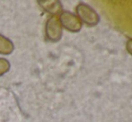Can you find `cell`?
<instances>
[{
  "label": "cell",
  "instance_id": "1",
  "mask_svg": "<svg viewBox=\"0 0 132 122\" xmlns=\"http://www.w3.org/2000/svg\"><path fill=\"white\" fill-rule=\"evenodd\" d=\"M76 12L82 23L88 26H96L99 23L100 16L98 13L87 4L79 3L76 7Z\"/></svg>",
  "mask_w": 132,
  "mask_h": 122
},
{
  "label": "cell",
  "instance_id": "2",
  "mask_svg": "<svg viewBox=\"0 0 132 122\" xmlns=\"http://www.w3.org/2000/svg\"><path fill=\"white\" fill-rule=\"evenodd\" d=\"M45 33L48 40L51 41H59L62 37V25L57 15L49 18L46 23Z\"/></svg>",
  "mask_w": 132,
  "mask_h": 122
},
{
  "label": "cell",
  "instance_id": "3",
  "mask_svg": "<svg viewBox=\"0 0 132 122\" xmlns=\"http://www.w3.org/2000/svg\"><path fill=\"white\" fill-rule=\"evenodd\" d=\"M59 21L64 28L71 32H78L81 31L83 23L75 14L68 11H64L59 15Z\"/></svg>",
  "mask_w": 132,
  "mask_h": 122
},
{
  "label": "cell",
  "instance_id": "4",
  "mask_svg": "<svg viewBox=\"0 0 132 122\" xmlns=\"http://www.w3.org/2000/svg\"><path fill=\"white\" fill-rule=\"evenodd\" d=\"M39 5L45 11L51 14H56L62 13V4L57 0H44V1H38Z\"/></svg>",
  "mask_w": 132,
  "mask_h": 122
},
{
  "label": "cell",
  "instance_id": "5",
  "mask_svg": "<svg viewBox=\"0 0 132 122\" xmlns=\"http://www.w3.org/2000/svg\"><path fill=\"white\" fill-rule=\"evenodd\" d=\"M14 51V44L9 39L0 34V54L8 55Z\"/></svg>",
  "mask_w": 132,
  "mask_h": 122
},
{
  "label": "cell",
  "instance_id": "6",
  "mask_svg": "<svg viewBox=\"0 0 132 122\" xmlns=\"http://www.w3.org/2000/svg\"><path fill=\"white\" fill-rule=\"evenodd\" d=\"M10 68V64L5 58H0V76L5 74Z\"/></svg>",
  "mask_w": 132,
  "mask_h": 122
},
{
  "label": "cell",
  "instance_id": "7",
  "mask_svg": "<svg viewBox=\"0 0 132 122\" xmlns=\"http://www.w3.org/2000/svg\"><path fill=\"white\" fill-rule=\"evenodd\" d=\"M126 49L132 56V39H129L127 41V43H126Z\"/></svg>",
  "mask_w": 132,
  "mask_h": 122
}]
</instances>
